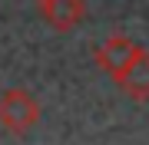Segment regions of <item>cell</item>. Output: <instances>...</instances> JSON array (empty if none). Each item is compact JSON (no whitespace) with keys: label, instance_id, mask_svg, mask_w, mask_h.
<instances>
[{"label":"cell","instance_id":"obj_1","mask_svg":"<svg viewBox=\"0 0 149 145\" xmlns=\"http://www.w3.org/2000/svg\"><path fill=\"white\" fill-rule=\"evenodd\" d=\"M40 122V102L27 89H3L0 92V125L13 135H27Z\"/></svg>","mask_w":149,"mask_h":145},{"label":"cell","instance_id":"obj_4","mask_svg":"<svg viewBox=\"0 0 149 145\" xmlns=\"http://www.w3.org/2000/svg\"><path fill=\"white\" fill-rule=\"evenodd\" d=\"M116 82H119V89L126 92L129 99H136V102L149 99V49H143V53L133 59V66H129Z\"/></svg>","mask_w":149,"mask_h":145},{"label":"cell","instance_id":"obj_5","mask_svg":"<svg viewBox=\"0 0 149 145\" xmlns=\"http://www.w3.org/2000/svg\"><path fill=\"white\" fill-rule=\"evenodd\" d=\"M37 3H40V0H37Z\"/></svg>","mask_w":149,"mask_h":145},{"label":"cell","instance_id":"obj_3","mask_svg":"<svg viewBox=\"0 0 149 145\" xmlns=\"http://www.w3.org/2000/svg\"><path fill=\"white\" fill-rule=\"evenodd\" d=\"M40 16L47 20V27H53L56 33H70L73 27H80L86 16L83 0H40Z\"/></svg>","mask_w":149,"mask_h":145},{"label":"cell","instance_id":"obj_2","mask_svg":"<svg viewBox=\"0 0 149 145\" xmlns=\"http://www.w3.org/2000/svg\"><path fill=\"white\" fill-rule=\"evenodd\" d=\"M143 53V46H136L129 36H123V33H116V36H109L103 46H96V53H93V59H96V66H100L106 76H113V79H119L123 73L133 66V59Z\"/></svg>","mask_w":149,"mask_h":145}]
</instances>
